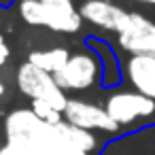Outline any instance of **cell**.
<instances>
[{
	"label": "cell",
	"mask_w": 155,
	"mask_h": 155,
	"mask_svg": "<svg viewBox=\"0 0 155 155\" xmlns=\"http://www.w3.org/2000/svg\"><path fill=\"white\" fill-rule=\"evenodd\" d=\"M85 47L91 49L98 55L100 64H102V81H100V85L104 89L117 87L123 81V70H121V62H119V55H117L115 47H110L104 38H98V36H87Z\"/></svg>",
	"instance_id": "10"
},
{
	"label": "cell",
	"mask_w": 155,
	"mask_h": 155,
	"mask_svg": "<svg viewBox=\"0 0 155 155\" xmlns=\"http://www.w3.org/2000/svg\"><path fill=\"white\" fill-rule=\"evenodd\" d=\"M13 2L15 0H0V9H9V7H13Z\"/></svg>",
	"instance_id": "16"
},
{
	"label": "cell",
	"mask_w": 155,
	"mask_h": 155,
	"mask_svg": "<svg viewBox=\"0 0 155 155\" xmlns=\"http://www.w3.org/2000/svg\"><path fill=\"white\" fill-rule=\"evenodd\" d=\"M121 70L132 89L155 100V53L130 55L121 64Z\"/></svg>",
	"instance_id": "9"
},
{
	"label": "cell",
	"mask_w": 155,
	"mask_h": 155,
	"mask_svg": "<svg viewBox=\"0 0 155 155\" xmlns=\"http://www.w3.org/2000/svg\"><path fill=\"white\" fill-rule=\"evenodd\" d=\"M70 49L68 47H51V49H34L28 53V60L32 66L45 70V72H51L55 74L58 70L64 68V64L70 60Z\"/></svg>",
	"instance_id": "11"
},
{
	"label": "cell",
	"mask_w": 155,
	"mask_h": 155,
	"mask_svg": "<svg viewBox=\"0 0 155 155\" xmlns=\"http://www.w3.org/2000/svg\"><path fill=\"white\" fill-rule=\"evenodd\" d=\"M5 94H7V85H5L2 81H0V98H2Z\"/></svg>",
	"instance_id": "18"
},
{
	"label": "cell",
	"mask_w": 155,
	"mask_h": 155,
	"mask_svg": "<svg viewBox=\"0 0 155 155\" xmlns=\"http://www.w3.org/2000/svg\"><path fill=\"white\" fill-rule=\"evenodd\" d=\"M55 83L64 91H85L102 81V64L91 49H83L70 55L62 70L55 74Z\"/></svg>",
	"instance_id": "4"
},
{
	"label": "cell",
	"mask_w": 155,
	"mask_h": 155,
	"mask_svg": "<svg viewBox=\"0 0 155 155\" xmlns=\"http://www.w3.org/2000/svg\"><path fill=\"white\" fill-rule=\"evenodd\" d=\"M64 121L89 132H104L113 136L123 134L121 127L110 119L104 106L87 102V100H79V98H68V104L64 108Z\"/></svg>",
	"instance_id": "6"
},
{
	"label": "cell",
	"mask_w": 155,
	"mask_h": 155,
	"mask_svg": "<svg viewBox=\"0 0 155 155\" xmlns=\"http://www.w3.org/2000/svg\"><path fill=\"white\" fill-rule=\"evenodd\" d=\"M9 55H11V51H9V45H7V41H5V36L0 34V68H2L5 64H7V60H9Z\"/></svg>",
	"instance_id": "13"
},
{
	"label": "cell",
	"mask_w": 155,
	"mask_h": 155,
	"mask_svg": "<svg viewBox=\"0 0 155 155\" xmlns=\"http://www.w3.org/2000/svg\"><path fill=\"white\" fill-rule=\"evenodd\" d=\"M0 155H26L24 151H19L17 147H13V144H9V142H5L2 147H0Z\"/></svg>",
	"instance_id": "14"
},
{
	"label": "cell",
	"mask_w": 155,
	"mask_h": 155,
	"mask_svg": "<svg viewBox=\"0 0 155 155\" xmlns=\"http://www.w3.org/2000/svg\"><path fill=\"white\" fill-rule=\"evenodd\" d=\"M79 13H81L83 21H89L96 28L117 34L119 26L123 24V19L130 11L123 9L121 5H117L115 0H83L79 5Z\"/></svg>",
	"instance_id": "8"
},
{
	"label": "cell",
	"mask_w": 155,
	"mask_h": 155,
	"mask_svg": "<svg viewBox=\"0 0 155 155\" xmlns=\"http://www.w3.org/2000/svg\"><path fill=\"white\" fill-rule=\"evenodd\" d=\"M117 43L130 55L155 53V21L138 11H130L117 30Z\"/></svg>",
	"instance_id": "5"
},
{
	"label": "cell",
	"mask_w": 155,
	"mask_h": 155,
	"mask_svg": "<svg viewBox=\"0 0 155 155\" xmlns=\"http://www.w3.org/2000/svg\"><path fill=\"white\" fill-rule=\"evenodd\" d=\"M43 2H49V5H74V0H43Z\"/></svg>",
	"instance_id": "15"
},
{
	"label": "cell",
	"mask_w": 155,
	"mask_h": 155,
	"mask_svg": "<svg viewBox=\"0 0 155 155\" xmlns=\"http://www.w3.org/2000/svg\"><path fill=\"white\" fill-rule=\"evenodd\" d=\"M15 81H17L19 91H21L26 98L49 102L51 106H55L58 110L64 113V108H66V104H68V96H66V91L55 83V77H53L51 72H45V70L32 66L30 62H24V64L17 68Z\"/></svg>",
	"instance_id": "3"
},
{
	"label": "cell",
	"mask_w": 155,
	"mask_h": 155,
	"mask_svg": "<svg viewBox=\"0 0 155 155\" xmlns=\"http://www.w3.org/2000/svg\"><path fill=\"white\" fill-rule=\"evenodd\" d=\"M30 108L47 123H62L64 121V113L58 110L55 106H51L49 102H43V100H30Z\"/></svg>",
	"instance_id": "12"
},
{
	"label": "cell",
	"mask_w": 155,
	"mask_h": 155,
	"mask_svg": "<svg viewBox=\"0 0 155 155\" xmlns=\"http://www.w3.org/2000/svg\"><path fill=\"white\" fill-rule=\"evenodd\" d=\"M104 108L110 119L123 130H140L155 123V100L136 89H117L106 96Z\"/></svg>",
	"instance_id": "1"
},
{
	"label": "cell",
	"mask_w": 155,
	"mask_h": 155,
	"mask_svg": "<svg viewBox=\"0 0 155 155\" xmlns=\"http://www.w3.org/2000/svg\"><path fill=\"white\" fill-rule=\"evenodd\" d=\"M19 17L34 28H47L60 34H74L83 26L77 5H49L43 0H19Z\"/></svg>",
	"instance_id": "2"
},
{
	"label": "cell",
	"mask_w": 155,
	"mask_h": 155,
	"mask_svg": "<svg viewBox=\"0 0 155 155\" xmlns=\"http://www.w3.org/2000/svg\"><path fill=\"white\" fill-rule=\"evenodd\" d=\"M98 155H155V123L106 140Z\"/></svg>",
	"instance_id": "7"
},
{
	"label": "cell",
	"mask_w": 155,
	"mask_h": 155,
	"mask_svg": "<svg viewBox=\"0 0 155 155\" xmlns=\"http://www.w3.org/2000/svg\"><path fill=\"white\" fill-rule=\"evenodd\" d=\"M136 2H142V5H149V7H155V0H136Z\"/></svg>",
	"instance_id": "17"
}]
</instances>
